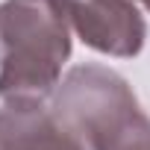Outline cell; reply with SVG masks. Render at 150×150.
Listing matches in <instances>:
<instances>
[{"label": "cell", "instance_id": "2", "mask_svg": "<svg viewBox=\"0 0 150 150\" xmlns=\"http://www.w3.org/2000/svg\"><path fill=\"white\" fill-rule=\"evenodd\" d=\"M50 106L88 150H150V115L132 86L106 65L71 68Z\"/></svg>", "mask_w": 150, "mask_h": 150}, {"label": "cell", "instance_id": "5", "mask_svg": "<svg viewBox=\"0 0 150 150\" xmlns=\"http://www.w3.org/2000/svg\"><path fill=\"white\" fill-rule=\"evenodd\" d=\"M138 3H141V6H144V9L150 12V0H138Z\"/></svg>", "mask_w": 150, "mask_h": 150}, {"label": "cell", "instance_id": "3", "mask_svg": "<svg viewBox=\"0 0 150 150\" xmlns=\"http://www.w3.org/2000/svg\"><path fill=\"white\" fill-rule=\"evenodd\" d=\"M62 6L86 47L118 59L141 53L147 27L132 0H62Z\"/></svg>", "mask_w": 150, "mask_h": 150}, {"label": "cell", "instance_id": "4", "mask_svg": "<svg viewBox=\"0 0 150 150\" xmlns=\"http://www.w3.org/2000/svg\"><path fill=\"white\" fill-rule=\"evenodd\" d=\"M0 150H88L53 106L44 100H3L0 106Z\"/></svg>", "mask_w": 150, "mask_h": 150}, {"label": "cell", "instance_id": "1", "mask_svg": "<svg viewBox=\"0 0 150 150\" xmlns=\"http://www.w3.org/2000/svg\"><path fill=\"white\" fill-rule=\"evenodd\" d=\"M71 24L62 0L0 3V97L41 100L62 83Z\"/></svg>", "mask_w": 150, "mask_h": 150}]
</instances>
